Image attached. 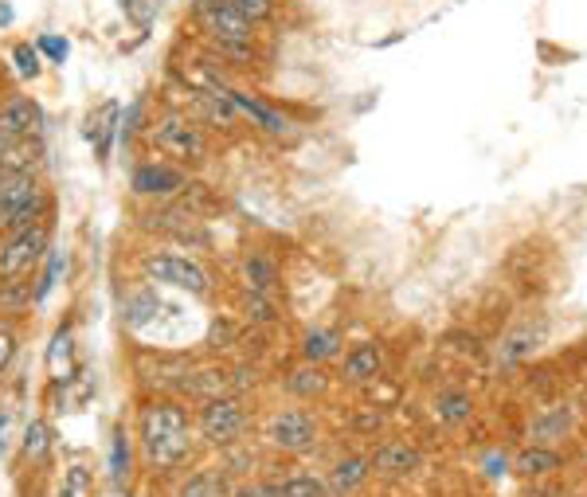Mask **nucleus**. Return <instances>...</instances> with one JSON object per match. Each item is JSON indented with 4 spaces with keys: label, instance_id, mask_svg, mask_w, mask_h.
Masks as SVG:
<instances>
[{
    "label": "nucleus",
    "instance_id": "nucleus-1",
    "mask_svg": "<svg viewBox=\"0 0 587 497\" xmlns=\"http://www.w3.org/2000/svg\"><path fill=\"white\" fill-rule=\"evenodd\" d=\"M137 447L153 470H177L192 454V415L173 396H153L137 411Z\"/></svg>",
    "mask_w": 587,
    "mask_h": 497
},
{
    "label": "nucleus",
    "instance_id": "nucleus-2",
    "mask_svg": "<svg viewBox=\"0 0 587 497\" xmlns=\"http://www.w3.org/2000/svg\"><path fill=\"white\" fill-rule=\"evenodd\" d=\"M192 20H196V28H200L208 51L220 55L224 63L247 67L255 59L259 28L247 16H239L227 0H192Z\"/></svg>",
    "mask_w": 587,
    "mask_h": 497
},
{
    "label": "nucleus",
    "instance_id": "nucleus-3",
    "mask_svg": "<svg viewBox=\"0 0 587 497\" xmlns=\"http://www.w3.org/2000/svg\"><path fill=\"white\" fill-rule=\"evenodd\" d=\"M149 141H153V149L161 157H169L181 169H196V165H204L212 157V141L204 134V126L192 114H184V110L157 114L149 122Z\"/></svg>",
    "mask_w": 587,
    "mask_h": 497
},
{
    "label": "nucleus",
    "instance_id": "nucleus-4",
    "mask_svg": "<svg viewBox=\"0 0 587 497\" xmlns=\"http://www.w3.org/2000/svg\"><path fill=\"white\" fill-rule=\"evenodd\" d=\"M47 212H51V196H47L40 173L0 169V235L40 224L47 220Z\"/></svg>",
    "mask_w": 587,
    "mask_h": 497
},
{
    "label": "nucleus",
    "instance_id": "nucleus-5",
    "mask_svg": "<svg viewBox=\"0 0 587 497\" xmlns=\"http://www.w3.org/2000/svg\"><path fill=\"white\" fill-rule=\"evenodd\" d=\"M141 274L153 286H173L192 298H208L212 294V274L200 259H188L177 251H145L141 255Z\"/></svg>",
    "mask_w": 587,
    "mask_h": 497
},
{
    "label": "nucleus",
    "instance_id": "nucleus-6",
    "mask_svg": "<svg viewBox=\"0 0 587 497\" xmlns=\"http://www.w3.org/2000/svg\"><path fill=\"white\" fill-rule=\"evenodd\" d=\"M51 251V224L40 220V224H28L20 231H8L0 239V278L4 282H16L24 274H32Z\"/></svg>",
    "mask_w": 587,
    "mask_h": 497
},
{
    "label": "nucleus",
    "instance_id": "nucleus-7",
    "mask_svg": "<svg viewBox=\"0 0 587 497\" xmlns=\"http://www.w3.org/2000/svg\"><path fill=\"white\" fill-rule=\"evenodd\" d=\"M196 427L208 447H235L247 431V407L239 396H212L196 411Z\"/></svg>",
    "mask_w": 587,
    "mask_h": 497
},
{
    "label": "nucleus",
    "instance_id": "nucleus-8",
    "mask_svg": "<svg viewBox=\"0 0 587 497\" xmlns=\"http://www.w3.org/2000/svg\"><path fill=\"white\" fill-rule=\"evenodd\" d=\"M267 443L274 451L286 454H306L317 443V419L306 407H282L274 411L267 423Z\"/></svg>",
    "mask_w": 587,
    "mask_h": 497
},
{
    "label": "nucleus",
    "instance_id": "nucleus-9",
    "mask_svg": "<svg viewBox=\"0 0 587 497\" xmlns=\"http://www.w3.org/2000/svg\"><path fill=\"white\" fill-rule=\"evenodd\" d=\"M196 87H216L220 94H227V102L239 110V118H251L263 134H274V137H282V134H290V122L278 114V110H271L267 102H259L255 94H247V91H239V87H231L227 79H220L212 67H204V83H196Z\"/></svg>",
    "mask_w": 587,
    "mask_h": 497
},
{
    "label": "nucleus",
    "instance_id": "nucleus-10",
    "mask_svg": "<svg viewBox=\"0 0 587 497\" xmlns=\"http://www.w3.org/2000/svg\"><path fill=\"white\" fill-rule=\"evenodd\" d=\"M44 126V110L32 94H8L0 98V149L16 145L24 137H36Z\"/></svg>",
    "mask_w": 587,
    "mask_h": 497
},
{
    "label": "nucleus",
    "instance_id": "nucleus-11",
    "mask_svg": "<svg viewBox=\"0 0 587 497\" xmlns=\"http://www.w3.org/2000/svg\"><path fill=\"white\" fill-rule=\"evenodd\" d=\"M184 184H188V173L173 161H141L130 177V188L141 200H173L184 192Z\"/></svg>",
    "mask_w": 587,
    "mask_h": 497
},
{
    "label": "nucleus",
    "instance_id": "nucleus-12",
    "mask_svg": "<svg viewBox=\"0 0 587 497\" xmlns=\"http://www.w3.org/2000/svg\"><path fill=\"white\" fill-rule=\"evenodd\" d=\"M188 106L196 110L192 118H204L208 126L216 130H235L239 126V110L227 102V94H220L216 87H188Z\"/></svg>",
    "mask_w": 587,
    "mask_h": 497
},
{
    "label": "nucleus",
    "instance_id": "nucleus-13",
    "mask_svg": "<svg viewBox=\"0 0 587 497\" xmlns=\"http://www.w3.org/2000/svg\"><path fill=\"white\" fill-rule=\"evenodd\" d=\"M368 462H372V474H380V478H407L423 466V451L415 443H384V447H376Z\"/></svg>",
    "mask_w": 587,
    "mask_h": 497
},
{
    "label": "nucleus",
    "instance_id": "nucleus-14",
    "mask_svg": "<svg viewBox=\"0 0 587 497\" xmlns=\"http://www.w3.org/2000/svg\"><path fill=\"white\" fill-rule=\"evenodd\" d=\"M384 372V349L376 341H361L345 353V380L349 384H372Z\"/></svg>",
    "mask_w": 587,
    "mask_h": 497
},
{
    "label": "nucleus",
    "instance_id": "nucleus-15",
    "mask_svg": "<svg viewBox=\"0 0 587 497\" xmlns=\"http://www.w3.org/2000/svg\"><path fill=\"white\" fill-rule=\"evenodd\" d=\"M47 372L55 384H67L75 376V329L71 325H59L51 345H47Z\"/></svg>",
    "mask_w": 587,
    "mask_h": 497
},
{
    "label": "nucleus",
    "instance_id": "nucleus-16",
    "mask_svg": "<svg viewBox=\"0 0 587 497\" xmlns=\"http://www.w3.org/2000/svg\"><path fill=\"white\" fill-rule=\"evenodd\" d=\"M118 122H122V106L118 102H102L98 110L91 114V141H94V153L106 161L110 149H114V137H118Z\"/></svg>",
    "mask_w": 587,
    "mask_h": 497
},
{
    "label": "nucleus",
    "instance_id": "nucleus-17",
    "mask_svg": "<svg viewBox=\"0 0 587 497\" xmlns=\"http://www.w3.org/2000/svg\"><path fill=\"white\" fill-rule=\"evenodd\" d=\"M372 478V462L361 458V454H353V458H341L337 466H333V474H329V494H353V490H361L364 482Z\"/></svg>",
    "mask_w": 587,
    "mask_h": 497
},
{
    "label": "nucleus",
    "instance_id": "nucleus-18",
    "mask_svg": "<svg viewBox=\"0 0 587 497\" xmlns=\"http://www.w3.org/2000/svg\"><path fill=\"white\" fill-rule=\"evenodd\" d=\"M134 478V447H130V431L118 423L110 435V482L114 490H126Z\"/></svg>",
    "mask_w": 587,
    "mask_h": 497
},
{
    "label": "nucleus",
    "instance_id": "nucleus-19",
    "mask_svg": "<svg viewBox=\"0 0 587 497\" xmlns=\"http://www.w3.org/2000/svg\"><path fill=\"white\" fill-rule=\"evenodd\" d=\"M44 161V141L40 134L36 137H24L16 145H4L0 149V169H16V173H36Z\"/></svg>",
    "mask_w": 587,
    "mask_h": 497
},
{
    "label": "nucleus",
    "instance_id": "nucleus-20",
    "mask_svg": "<svg viewBox=\"0 0 587 497\" xmlns=\"http://www.w3.org/2000/svg\"><path fill=\"white\" fill-rule=\"evenodd\" d=\"M161 317V294L153 290V286H145V290H137L126 298V306H122V321H126V329H145L149 321H157Z\"/></svg>",
    "mask_w": 587,
    "mask_h": 497
},
{
    "label": "nucleus",
    "instance_id": "nucleus-21",
    "mask_svg": "<svg viewBox=\"0 0 587 497\" xmlns=\"http://www.w3.org/2000/svg\"><path fill=\"white\" fill-rule=\"evenodd\" d=\"M513 470L521 478H544V474L560 470V454L552 451V447H544V443H533V447H525V451L513 458Z\"/></svg>",
    "mask_w": 587,
    "mask_h": 497
},
{
    "label": "nucleus",
    "instance_id": "nucleus-22",
    "mask_svg": "<svg viewBox=\"0 0 587 497\" xmlns=\"http://www.w3.org/2000/svg\"><path fill=\"white\" fill-rule=\"evenodd\" d=\"M177 497H231V486H227V478L220 470H196V474H188L181 482V490Z\"/></svg>",
    "mask_w": 587,
    "mask_h": 497
},
{
    "label": "nucleus",
    "instance_id": "nucleus-23",
    "mask_svg": "<svg viewBox=\"0 0 587 497\" xmlns=\"http://www.w3.org/2000/svg\"><path fill=\"white\" fill-rule=\"evenodd\" d=\"M243 278H247L251 294H274L278 290V267H274L271 259H263V255H247Z\"/></svg>",
    "mask_w": 587,
    "mask_h": 497
},
{
    "label": "nucleus",
    "instance_id": "nucleus-24",
    "mask_svg": "<svg viewBox=\"0 0 587 497\" xmlns=\"http://www.w3.org/2000/svg\"><path fill=\"white\" fill-rule=\"evenodd\" d=\"M435 415L443 419V423H466L470 415H474V400L462 392V388H451V392H439V400H435Z\"/></svg>",
    "mask_w": 587,
    "mask_h": 497
},
{
    "label": "nucleus",
    "instance_id": "nucleus-25",
    "mask_svg": "<svg viewBox=\"0 0 587 497\" xmlns=\"http://www.w3.org/2000/svg\"><path fill=\"white\" fill-rule=\"evenodd\" d=\"M286 388H290L294 396H302V400H314V396H321V392L329 388V380H325V372H321L317 364H306V368H294V372L286 376Z\"/></svg>",
    "mask_w": 587,
    "mask_h": 497
},
{
    "label": "nucleus",
    "instance_id": "nucleus-26",
    "mask_svg": "<svg viewBox=\"0 0 587 497\" xmlns=\"http://www.w3.org/2000/svg\"><path fill=\"white\" fill-rule=\"evenodd\" d=\"M55 497H94V478H91V466L87 462H71L59 478V490Z\"/></svg>",
    "mask_w": 587,
    "mask_h": 497
},
{
    "label": "nucleus",
    "instance_id": "nucleus-27",
    "mask_svg": "<svg viewBox=\"0 0 587 497\" xmlns=\"http://www.w3.org/2000/svg\"><path fill=\"white\" fill-rule=\"evenodd\" d=\"M20 451H24V458H28V462H44L47 451H51V427H47L44 419H32V423L24 427Z\"/></svg>",
    "mask_w": 587,
    "mask_h": 497
},
{
    "label": "nucleus",
    "instance_id": "nucleus-28",
    "mask_svg": "<svg viewBox=\"0 0 587 497\" xmlns=\"http://www.w3.org/2000/svg\"><path fill=\"white\" fill-rule=\"evenodd\" d=\"M274 494L278 497H329V486L314 478V474H290L286 482H278L274 486Z\"/></svg>",
    "mask_w": 587,
    "mask_h": 497
},
{
    "label": "nucleus",
    "instance_id": "nucleus-29",
    "mask_svg": "<svg viewBox=\"0 0 587 497\" xmlns=\"http://www.w3.org/2000/svg\"><path fill=\"white\" fill-rule=\"evenodd\" d=\"M63 267H67V255H63V251H47L44 274H40V282H36V290H32V302H36V306H44L47 298H51V290L59 286Z\"/></svg>",
    "mask_w": 587,
    "mask_h": 497
},
{
    "label": "nucleus",
    "instance_id": "nucleus-30",
    "mask_svg": "<svg viewBox=\"0 0 587 497\" xmlns=\"http://www.w3.org/2000/svg\"><path fill=\"white\" fill-rule=\"evenodd\" d=\"M302 353H306V361L310 364L329 361V357H337V353H341V337H337V333H329V329H317V333L306 337Z\"/></svg>",
    "mask_w": 587,
    "mask_h": 497
},
{
    "label": "nucleus",
    "instance_id": "nucleus-31",
    "mask_svg": "<svg viewBox=\"0 0 587 497\" xmlns=\"http://www.w3.org/2000/svg\"><path fill=\"white\" fill-rule=\"evenodd\" d=\"M122 4V12H126V20L141 28V32H149L153 24H157V16H161V8H165V0H118Z\"/></svg>",
    "mask_w": 587,
    "mask_h": 497
},
{
    "label": "nucleus",
    "instance_id": "nucleus-32",
    "mask_svg": "<svg viewBox=\"0 0 587 497\" xmlns=\"http://www.w3.org/2000/svg\"><path fill=\"white\" fill-rule=\"evenodd\" d=\"M12 63H16V71H20L24 79H40V75H44V55H40V47L32 44V40L12 44Z\"/></svg>",
    "mask_w": 587,
    "mask_h": 497
},
{
    "label": "nucleus",
    "instance_id": "nucleus-33",
    "mask_svg": "<svg viewBox=\"0 0 587 497\" xmlns=\"http://www.w3.org/2000/svg\"><path fill=\"white\" fill-rule=\"evenodd\" d=\"M239 16H247L255 28H263V24H271L274 16H278V0H227Z\"/></svg>",
    "mask_w": 587,
    "mask_h": 497
},
{
    "label": "nucleus",
    "instance_id": "nucleus-34",
    "mask_svg": "<svg viewBox=\"0 0 587 497\" xmlns=\"http://www.w3.org/2000/svg\"><path fill=\"white\" fill-rule=\"evenodd\" d=\"M36 47H40V55H44L47 63H55V67H63L67 55H71V44H67L63 36H55V32H40V36H36Z\"/></svg>",
    "mask_w": 587,
    "mask_h": 497
},
{
    "label": "nucleus",
    "instance_id": "nucleus-35",
    "mask_svg": "<svg viewBox=\"0 0 587 497\" xmlns=\"http://www.w3.org/2000/svg\"><path fill=\"white\" fill-rule=\"evenodd\" d=\"M568 431V411H552V415H544L533 423V439L537 443H548V439H560Z\"/></svg>",
    "mask_w": 587,
    "mask_h": 497
},
{
    "label": "nucleus",
    "instance_id": "nucleus-36",
    "mask_svg": "<svg viewBox=\"0 0 587 497\" xmlns=\"http://www.w3.org/2000/svg\"><path fill=\"white\" fill-rule=\"evenodd\" d=\"M141 114H145V98H134V102L126 106V114H122V122H118V141H122V145H130L134 134L141 130Z\"/></svg>",
    "mask_w": 587,
    "mask_h": 497
},
{
    "label": "nucleus",
    "instance_id": "nucleus-37",
    "mask_svg": "<svg viewBox=\"0 0 587 497\" xmlns=\"http://www.w3.org/2000/svg\"><path fill=\"white\" fill-rule=\"evenodd\" d=\"M16 349H20V333L12 321H0V376L8 372V364L16 361Z\"/></svg>",
    "mask_w": 587,
    "mask_h": 497
},
{
    "label": "nucleus",
    "instance_id": "nucleus-38",
    "mask_svg": "<svg viewBox=\"0 0 587 497\" xmlns=\"http://www.w3.org/2000/svg\"><path fill=\"white\" fill-rule=\"evenodd\" d=\"M247 317L251 321H259V325H267V321H274V294H251L247 298Z\"/></svg>",
    "mask_w": 587,
    "mask_h": 497
},
{
    "label": "nucleus",
    "instance_id": "nucleus-39",
    "mask_svg": "<svg viewBox=\"0 0 587 497\" xmlns=\"http://www.w3.org/2000/svg\"><path fill=\"white\" fill-rule=\"evenodd\" d=\"M231 497H278V494H274V486H243V490H235Z\"/></svg>",
    "mask_w": 587,
    "mask_h": 497
}]
</instances>
